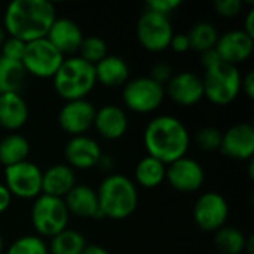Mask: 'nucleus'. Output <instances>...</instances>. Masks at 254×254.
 Segmentation results:
<instances>
[{
	"instance_id": "obj_1",
	"label": "nucleus",
	"mask_w": 254,
	"mask_h": 254,
	"mask_svg": "<svg viewBox=\"0 0 254 254\" xmlns=\"http://www.w3.org/2000/svg\"><path fill=\"white\" fill-rule=\"evenodd\" d=\"M57 15L48 0H13L4 12V28L10 37L25 43L46 37Z\"/></svg>"
},
{
	"instance_id": "obj_2",
	"label": "nucleus",
	"mask_w": 254,
	"mask_h": 254,
	"mask_svg": "<svg viewBox=\"0 0 254 254\" xmlns=\"http://www.w3.org/2000/svg\"><path fill=\"white\" fill-rule=\"evenodd\" d=\"M143 141L149 156L170 165L171 162L186 156L190 137L182 121L174 116L162 115L147 124Z\"/></svg>"
},
{
	"instance_id": "obj_3",
	"label": "nucleus",
	"mask_w": 254,
	"mask_h": 254,
	"mask_svg": "<svg viewBox=\"0 0 254 254\" xmlns=\"http://www.w3.org/2000/svg\"><path fill=\"white\" fill-rule=\"evenodd\" d=\"M98 205L103 217L124 220L129 217L138 202V193L131 179L122 174L107 176L97 190Z\"/></svg>"
},
{
	"instance_id": "obj_4",
	"label": "nucleus",
	"mask_w": 254,
	"mask_h": 254,
	"mask_svg": "<svg viewBox=\"0 0 254 254\" xmlns=\"http://www.w3.org/2000/svg\"><path fill=\"white\" fill-rule=\"evenodd\" d=\"M52 79L57 94L65 101L83 100L97 83L94 65L80 57L64 60Z\"/></svg>"
},
{
	"instance_id": "obj_5",
	"label": "nucleus",
	"mask_w": 254,
	"mask_h": 254,
	"mask_svg": "<svg viewBox=\"0 0 254 254\" xmlns=\"http://www.w3.org/2000/svg\"><path fill=\"white\" fill-rule=\"evenodd\" d=\"M241 73L238 67L219 63L210 70H205L202 77L204 97L217 106L232 103L241 91Z\"/></svg>"
},
{
	"instance_id": "obj_6",
	"label": "nucleus",
	"mask_w": 254,
	"mask_h": 254,
	"mask_svg": "<svg viewBox=\"0 0 254 254\" xmlns=\"http://www.w3.org/2000/svg\"><path fill=\"white\" fill-rule=\"evenodd\" d=\"M68 210L64 199L40 193L31 208V223L36 232L42 237L52 238L67 229Z\"/></svg>"
},
{
	"instance_id": "obj_7",
	"label": "nucleus",
	"mask_w": 254,
	"mask_h": 254,
	"mask_svg": "<svg viewBox=\"0 0 254 254\" xmlns=\"http://www.w3.org/2000/svg\"><path fill=\"white\" fill-rule=\"evenodd\" d=\"M64 60V55L46 37H43L27 43L21 63L27 73L40 79H49L55 76Z\"/></svg>"
},
{
	"instance_id": "obj_8",
	"label": "nucleus",
	"mask_w": 254,
	"mask_h": 254,
	"mask_svg": "<svg viewBox=\"0 0 254 254\" xmlns=\"http://www.w3.org/2000/svg\"><path fill=\"white\" fill-rule=\"evenodd\" d=\"M165 98V89L150 77H137L125 83L122 100L135 113L155 112Z\"/></svg>"
},
{
	"instance_id": "obj_9",
	"label": "nucleus",
	"mask_w": 254,
	"mask_h": 254,
	"mask_svg": "<svg viewBox=\"0 0 254 254\" xmlns=\"http://www.w3.org/2000/svg\"><path fill=\"white\" fill-rule=\"evenodd\" d=\"M174 36L173 25L168 16L146 10L137 24V37L141 46L150 52H162L170 48Z\"/></svg>"
},
{
	"instance_id": "obj_10",
	"label": "nucleus",
	"mask_w": 254,
	"mask_h": 254,
	"mask_svg": "<svg viewBox=\"0 0 254 254\" xmlns=\"http://www.w3.org/2000/svg\"><path fill=\"white\" fill-rule=\"evenodd\" d=\"M4 186L12 196L37 198L42 193V171L30 161L4 167Z\"/></svg>"
},
{
	"instance_id": "obj_11",
	"label": "nucleus",
	"mask_w": 254,
	"mask_h": 254,
	"mask_svg": "<svg viewBox=\"0 0 254 254\" xmlns=\"http://www.w3.org/2000/svg\"><path fill=\"white\" fill-rule=\"evenodd\" d=\"M229 217V205L226 199L216 192L202 193L193 207V219L199 229L205 232H217L225 226Z\"/></svg>"
},
{
	"instance_id": "obj_12",
	"label": "nucleus",
	"mask_w": 254,
	"mask_h": 254,
	"mask_svg": "<svg viewBox=\"0 0 254 254\" xmlns=\"http://www.w3.org/2000/svg\"><path fill=\"white\" fill-rule=\"evenodd\" d=\"M204 170L201 164L192 158L183 156L167 165L165 180L173 189L182 193H192L204 183Z\"/></svg>"
},
{
	"instance_id": "obj_13",
	"label": "nucleus",
	"mask_w": 254,
	"mask_h": 254,
	"mask_svg": "<svg viewBox=\"0 0 254 254\" xmlns=\"http://www.w3.org/2000/svg\"><path fill=\"white\" fill-rule=\"evenodd\" d=\"M95 107L86 98L67 101L58 113V124L63 131L76 137L85 135V132L94 125Z\"/></svg>"
},
{
	"instance_id": "obj_14",
	"label": "nucleus",
	"mask_w": 254,
	"mask_h": 254,
	"mask_svg": "<svg viewBox=\"0 0 254 254\" xmlns=\"http://www.w3.org/2000/svg\"><path fill=\"white\" fill-rule=\"evenodd\" d=\"M220 150L237 161H250L254 155V128L250 124H237L222 134Z\"/></svg>"
},
{
	"instance_id": "obj_15",
	"label": "nucleus",
	"mask_w": 254,
	"mask_h": 254,
	"mask_svg": "<svg viewBox=\"0 0 254 254\" xmlns=\"http://www.w3.org/2000/svg\"><path fill=\"white\" fill-rule=\"evenodd\" d=\"M216 52L219 54L222 63L238 65L252 57L254 51V39L246 34L243 30H231L219 36L216 43Z\"/></svg>"
},
{
	"instance_id": "obj_16",
	"label": "nucleus",
	"mask_w": 254,
	"mask_h": 254,
	"mask_svg": "<svg viewBox=\"0 0 254 254\" xmlns=\"http://www.w3.org/2000/svg\"><path fill=\"white\" fill-rule=\"evenodd\" d=\"M164 89L165 94L180 106H193L204 98L202 79L190 71L173 74Z\"/></svg>"
},
{
	"instance_id": "obj_17",
	"label": "nucleus",
	"mask_w": 254,
	"mask_h": 254,
	"mask_svg": "<svg viewBox=\"0 0 254 254\" xmlns=\"http://www.w3.org/2000/svg\"><path fill=\"white\" fill-rule=\"evenodd\" d=\"M70 168L89 170L100 164L103 152L100 144L88 135H76L68 140L64 149Z\"/></svg>"
},
{
	"instance_id": "obj_18",
	"label": "nucleus",
	"mask_w": 254,
	"mask_h": 254,
	"mask_svg": "<svg viewBox=\"0 0 254 254\" xmlns=\"http://www.w3.org/2000/svg\"><path fill=\"white\" fill-rule=\"evenodd\" d=\"M46 39L63 54H74L79 51L83 34L80 27L70 18H55L51 25Z\"/></svg>"
},
{
	"instance_id": "obj_19",
	"label": "nucleus",
	"mask_w": 254,
	"mask_h": 254,
	"mask_svg": "<svg viewBox=\"0 0 254 254\" xmlns=\"http://www.w3.org/2000/svg\"><path fill=\"white\" fill-rule=\"evenodd\" d=\"M64 204L68 214H76L82 219H101L103 214L98 205L97 190L85 185H76L65 196Z\"/></svg>"
},
{
	"instance_id": "obj_20",
	"label": "nucleus",
	"mask_w": 254,
	"mask_h": 254,
	"mask_svg": "<svg viewBox=\"0 0 254 254\" xmlns=\"http://www.w3.org/2000/svg\"><path fill=\"white\" fill-rule=\"evenodd\" d=\"M97 132L106 140H118L128 129V118L124 109L107 104L95 110L94 125Z\"/></svg>"
},
{
	"instance_id": "obj_21",
	"label": "nucleus",
	"mask_w": 254,
	"mask_h": 254,
	"mask_svg": "<svg viewBox=\"0 0 254 254\" xmlns=\"http://www.w3.org/2000/svg\"><path fill=\"white\" fill-rule=\"evenodd\" d=\"M76 186V177L73 168L64 164H57L49 167L45 173H42V193L61 198Z\"/></svg>"
},
{
	"instance_id": "obj_22",
	"label": "nucleus",
	"mask_w": 254,
	"mask_h": 254,
	"mask_svg": "<svg viewBox=\"0 0 254 254\" xmlns=\"http://www.w3.org/2000/svg\"><path fill=\"white\" fill-rule=\"evenodd\" d=\"M28 119V106L19 92L0 95V127L16 131L25 125Z\"/></svg>"
},
{
	"instance_id": "obj_23",
	"label": "nucleus",
	"mask_w": 254,
	"mask_h": 254,
	"mask_svg": "<svg viewBox=\"0 0 254 254\" xmlns=\"http://www.w3.org/2000/svg\"><path fill=\"white\" fill-rule=\"evenodd\" d=\"M94 70L97 82H100L103 86L116 88L128 82V64L124 58L118 55H106L94 65Z\"/></svg>"
},
{
	"instance_id": "obj_24",
	"label": "nucleus",
	"mask_w": 254,
	"mask_h": 254,
	"mask_svg": "<svg viewBox=\"0 0 254 254\" xmlns=\"http://www.w3.org/2000/svg\"><path fill=\"white\" fill-rule=\"evenodd\" d=\"M30 153V143L21 134H9L0 141V164L10 167L27 161Z\"/></svg>"
},
{
	"instance_id": "obj_25",
	"label": "nucleus",
	"mask_w": 254,
	"mask_h": 254,
	"mask_svg": "<svg viewBox=\"0 0 254 254\" xmlns=\"http://www.w3.org/2000/svg\"><path fill=\"white\" fill-rule=\"evenodd\" d=\"M165 173H167V165L149 155L140 159L134 171L135 182L147 189L159 186L165 180Z\"/></svg>"
},
{
	"instance_id": "obj_26",
	"label": "nucleus",
	"mask_w": 254,
	"mask_h": 254,
	"mask_svg": "<svg viewBox=\"0 0 254 254\" xmlns=\"http://www.w3.org/2000/svg\"><path fill=\"white\" fill-rule=\"evenodd\" d=\"M25 74L27 71L22 63L7 60L0 55V95L9 92H19Z\"/></svg>"
},
{
	"instance_id": "obj_27",
	"label": "nucleus",
	"mask_w": 254,
	"mask_h": 254,
	"mask_svg": "<svg viewBox=\"0 0 254 254\" xmlns=\"http://www.w3.org/2000/svg\"><path fill=\"white\" fill-rule=\"evenodd\" d=\"M85 237L71 229H64L63 232L54 235L51 238L48 253L49 254H82L86 249Z\"/></svg>"
},
{
	"instance_id": "obj_28",
	"label": "nucleus",
	"mask_w": 254,
	"mask_h": 254,
	"mask_svg": "<svg viewBox=\"0 0 254 254\" xmlns=\"http://www.w3.org/2000/svg\"><path fill=\"white\" fill-rule=\"evenodd\" d=\"M189 37V43H190V49H195L198 52H205L210 49L216 48V43L219 40V33L217 28L207 21L198 22L195 24L190 31L188 33Z\"/></svg>"
},
{
	"instance_id": "obj_29",
	"label": "nucleus",
	"mask_w": 254,
	"mask_h": 254,
	"mask_svg": "<svg viewBox=\"0 0 254 254\" xmlns=\"http://www.w3.org/2000/svg\"><path fill=\"white\" fill-rule=\"evenodd\" d=\"M246 237L241 231L231 226H223L216 232L214 246L222 254H241L246 247Z\"/></svg>"
},
{
	"instance_id": "obj_30",
	"label": "nucleus",
	"mask_w": 254,
	"mask_h": 254,
	"mask_svg": "<svg viewBox=\"0 0 254 254\" xmlns=\"http://www.w3.org/2000/svg\"><path fill=\"white\" fill-rule=\"evenodd\" d=\"M79 52H80L79 57L82 60L95 65L98 61H101L107 55V45L101 37L88 36V37H83L82 45L79 48Z\"/></svg>"
},
{
	"instance_id": "obj_31",
	"label": "nucleus",
	"mask_w": 254,
	"mask_h": 254,
	"mask_svg": "<svg viewBox=\"0 0 254 254\" xmlns=\"http://www.w3.org/2000/svg\"><path fill=\"white\" fill-rule=\"evenodd\" d=\"M6 254H49L48 246L40 237L25 235L10 244Z\"/></svg>"
},
{
	"instance_id": "obj_32",
	"label": "nucleus",
	"mask_w": 254,
	"mask_h": 254,
	"mask_svg": "<svg viewBox=\"0 0 254 254\" xmlns=\"http://www.w3.org/2000/svg\"><path fill=\"white\" fill-rule=\"evenodd\" d=\"M196 143H198L199 149H202L204 152H214V150L220 149L222 132L214 127L202 128L196 135Z\"/></svg>"
},
{
	"instance_id": "obj_33",
	"label": "nucleus",
	"mask_w": 254,
	"mask_h": 254,
	"mask_svg": "<svg viewBox=\"0 0 254 254\" xmlns=\"http://www.w3.org/2000/svg\"><path fill=\"white\" fill-rule=\"evenodd\" d=\"M25 48H27L25 42H22V40H19L16 37H10L9 36L1 43V57L21 63L22 58H24V54H25Z\"/></svg>"
},
{
	"instance_id": "obj_34",
	"label": "nucleus",
	"mask_w": 254,
	"mask_h": 254,
	"mask_svg": "<svg viewBox=\"0 0 254 254\" xmlns=\"http://www.w3.org/2000/svg\"><path fill=\"white\" fill-rule=\"evenodd\" d=\"M241 0H216L214 9L223 18H235L241 12Z\"/></svg>"
},
{
	"instance_id": "obj_35",
	"label": "nucleus",
	"mask_w": 254,
	"mask_h": 254,
	"mask_svg": "<svg viewBox=\"0 0 254 254\" xmlns=\"http://www.w3.org/2000/svg\"><path fill=\"white\" fill-rule=\"evenodd\" d=\"M180 4H182L180 0H150L146 3L147 10L165 15V16H168L171 12H174Z\"/></svg>"
},
{
	"instance_id": "obj_36",
	"label": "nucleus",
	"mask_w": 254,
	"mask_h": 254,
	"mask_svg": "<svg viewBox=\"0 0 254 254\" xmlns=\"http://www.w3.org/2000/svg\"><path fill=\"white\" fill-rule=\"evenodd\" d=\"M173 77V67L167 63H156L152 68V76L150 79L155 80L159 85H167L170 79Z\"/></svg>"
},
{
	"instance_id": "obj_37",
	"label": "nucleus",
	"mask_w": 254,
	"mask_h": 254,
	"mask_svg": "<svg viewBox=\"0 0 254 254\" xmlns=\"http://www.w3.org/2000/svg\"><path fill=\"white\" fill-rule=\"evenodd\" d=\"M170 48L177 52V54H183V52H188L190 49V43H189V37H188V33H179V34H174L171 42H170Z\"/></svg>"
},
{
	"instance_id": "obj_38",
	"label": "nucleus",
	"mask_w": 254,
	"mask_h": 254,
	"mask_svg": "<svg viewBox=\"0 0 254 254\" xmlns=\"http://www.w3.org/2000/svg\"><path fill=\"white\" fill-rule=\"evenodd\" d=\"M219 63H222L219 54L216 52V49H210V51H205L201 54V64L205 70H210L213 68L214 65H217Z\"/></svg>"
},
{
	"instance_id": "obj_39",
	"label": "nucleus",
	"mask_w": 254,
	"mask_h": 254,
	"mask_svg": "<svg viewBox=\"0 0 254 254\" xmlns=\"http://www.w3.org/2000/svg\"><path fill=\"white\" fill-rule=\"evenodd\" d=\"M241 89L249 98L254 97V71H249L246 77L241 79Z\"/></svg>"
},
{
	"instance_id": "obj_40",
	"label": "nucleus",
	"mask_w": 254,
	"mask_h": 254,
	"mask_svg": "<svg viewBox=\"0 0 254 254\" xmlns=\"http://www.w3.org/2000/svg\"><path fill=\"white\" fill-rule=\"evenodd\" d=\"M10 201H12V195L10 192L7 190V188L4 185L0 183V214L4 213L9 205H10Z\"/></svg>"
},
{
	"instance_id": "obj_41",
	"label": "nucleus",
	"mask_w": 254,
	"mask_h": 254,
	"mask_svg": "<svg viewBox=\"0 0 254 254\" xmlns=\"http://www.w3.org/2000/svg\"><path fill=\"white\" fill-rule=\"evenodd\" d=\"M246 34H249L252 39H254V10H250L247 18H246V25L243 28Z\"/></svg>"
},
{
	"instance_id": "obj_42",
	"label": "nucleus",
	"mask_w": 254,
	"mask_h": 254,
	"mask_svg": "<svg viewBox=\"0 0 254 254\" xmlns=\"http://www.w3.org/2000/svg\"><path fill=\"white\" fill-rule=\"evenodd\" d=\"M82 254H109V252L97 244H88L86 249L82 252Z\"/></svg>"
},
{
	"instance_id": "obj_43",
	"label": "nucleus",
	"mask_w": 254,
	"mask_h": 254,
	"mask_svg": "<svg viewBox=\"0 0 254 254\" xmlns=\"http://www.w3.org/2000/svg\"><path fill=\"white\" fill-rule=\"evenodd\" d=\"M3 42H4V31H3V28L0 27V46H1Z\"/></svg>"
},
{
	"instance_id": "obj_44",
	"label": "nucleus",
	"mask_w": 254,
	"mask_h": 254,
	"mask_svg": "<svg viewBox=\"0 0 254 254\" xmlns=\"http://www.w3.org/2000/svg\"><path fill=\"white\" fill-rule=\"evenodd\" d=\"M3 252V238H1V234H0V254Z\"/></svg>"
}]
</instances>
